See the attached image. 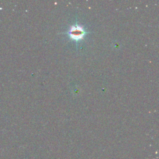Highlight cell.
I'll list each match as a JSON object with an SVG mask.
<instances>
[{"mask_svg": "<svg viewBox=\"0 0 159 159\" xmlns=\"http://www.w3.org/2000/svg\"><path fill=\"white\" fill-rule=\"evenodd\" d=\"M87 33H88V32H86L83 27L77 24L72 26L67 32L69 37L74 41H79L82 39Z\"/></svg>", "mask_w": 159, "mask_h": 159, "instance_id": "obj_1", "label": "cell"}]
</instances>
